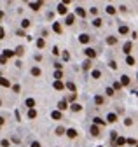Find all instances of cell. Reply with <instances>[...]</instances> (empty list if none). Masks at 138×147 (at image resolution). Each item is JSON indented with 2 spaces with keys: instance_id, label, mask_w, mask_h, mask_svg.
Returning a JSON list of instances; mask_svg holds the SVG:
<instances>
[{
  "instance_id": "1",
  "label": "cell",
  "mask_w": 138,
  "mask_h": 147,
  "mask_svg": "<svg viewBox=\"0 0 138 147\" xmlns=\"http://www.w3.org/2000/svg\"><path fill=\"white\" fill-rule=\"evenodd\" d=\"M79 40H81L82 44H88V42L91 40V37H89L88 33H82V35H79Z\"/></svg>"
},
{
  "instance_id": "2",
  "label": "cell",
  "mask_w": 138,
  "mask_h": 147,
  "mask_svg": "<svg viewBox=\"0 0 138 147\" xmlns=\"http://www.w3.org/2000/svg\"><path fill=\"white\" fill-rule=\"evenodd\" d=\"M84 53H86V56H88V58H94V56H96V51H94V49H91V47L84 49Z\"/></svg>"
},
{
  "instance_id": "3",
  "label": "cell",
  "mask_w": 138,
  "mask_h": 147,
  "mask_svg": "<svg viewBox=\"0 0 138 147\" xmlns=\"http://www.w3.org/2000/svg\"><path fill=\"white\" fill-rule=\"evenodd\" d=\"M0 86H4V88H9V86H11L9 79H5V77H0Z\"/></svg>"
},
{
  "instance_id": "4",
  "label": "cell",
  "mask_w": 138,
  "mask_h": 147,
  "mask_svg": "<svg viewBox=\"0 0 138 147\" xmlns=\"http://www.w3.org/2000/svg\"><path fill=\"white\" fill-rule=\"evenodd\" d=\"M65 133H67V135H68L70 138H75V137H77V131H75L74 128H70V130H67V131H65Z\"/></svg>"
},
{
  "instance_id": "5",
  "label": "cell",
  "mask_w": 138,
  "mask_h": 147,
  "mask_svg": "<svg viewBox=\"0 0 138 147\" xmlns=\"http://www.w3.org/2000/svg\"><path fill=\"white\" fill-rule=\"evenodd\" d=\"M51 117H53V119H61V117H63V114L60 112V110H54V112L51 114Z\"/></svg>"
},
{
  "instance_id": "6",
  "label": "cell",
  "mask_w": 138,
  "mask_h": 147,
  "mask_svg": "<svg viewBox=\"0 0 138 147\" xmlns=\"http://www.w3.org/2000/svg\"><path fill=\"white\" fill-rule=\"evenodd\" d=\"M75 14H77V16H81V18H84V16H86V11L82 9V7H77V9H75Z\"/></svg>"
},
{
  "instance_id": "7",
  "label": "cell",
  "mask_w": 138,
  "mask_h": 147,
  "mask_svg": "<svg viewBox=\"0 0 138 147\" xmlns=\"http://www.w3.org/2000/svg\"><path fill=\"white\" fill-rule=\"evenodd\" d=\"M58 12H60V14H67V5L60 4V5H58Z\"/></svg>"
},
{
  "instance_id": "8",
  "label": "cell",
  "mask_w": 138,
  "mask_h": 147,
  "mask_svg": "<svg viewBox=\"0 0 138 147\" xmlns=\"http://www.w3.org/2000/svg\"><path fill=\"white\" fill-rule=\"evenodd\" d=\"M107 121L108 123H115V121H117V116H115V114H108L107 116Z\"/></svg>"
},
{
  "instance_id": "9",
  "label": "cell",
  "mask_w": 138,
  "mask_h": 147,
  "mask_svg": "<svg viewBox=\"0 0 138 147\" xmlns=\"http://www.w3.org/2000/svg\"><path fill=\"white\" fill-rule=\"evenodd\" d=\"M126 142V138L124 137H119V138H115V142H114V145H122Z\"/></svg>"
},
{
  "instance_id": "10",
  "label": "cell",
  "mask_w": 138,
  "mask_h": 147,
  "mask_svg": "<svg viewBox=\"0 0 138 147\" xmlns=\"http://www.w3.org/2000/svg\"><path fill=\"white\" fill-rule=\"evenodd\" d=\"M126 63L129 65V67H133V65L136 63V60H135V58H133V56H128V58H126Z\"/></svg>"
},
{
  "instance_id": "11",
  "label": "cell",
  "mask_w": 138,
  "mask_h": 147,
  "mask_svg": "<svg viewBox=\"0 0 138 147\" xmlns=\"http://www.w3.org/2000/svg\"><path fill=\"white\" fill-rule=\"evenodd\" d=\"M4 58H5V60H7V58H11V56H14V51H9V49H5L4 51V54H2Z\"/></svg>"
},
{
  "instance_id": "12",
  "label": "cell",
  "mask_w": 138,
  "mask_h": 147,
  "mask_svg": "<svg viewBox=\"0 0 138 147\" xmlns=\"http://www.w3.org/2000/svg\"><path fill=\"white\" fill-rule=\"evenodd\" d=\"M131 47H133V44L131 42H126L124 44V53H131Z\"/></svg>"
},
{
  "instance_id": "13",
  "label": "cell",
  "mask_w": 138,
  "mask_h": 147,
  "mask_svg": "<svg viewBox=\"0 0 138 147\" xmlns=\"http://www.w3.org/2000/svg\"><path fill=\"white\" fill-rule=\"evenodd\" d=\"M63 88H65V84L61 82V81H56L54 82V89H63Z\"/></svg>"
},
{
  "instance_id": "14",
  "label": "cell",
  "mask_w": 138,
  "mask_h": 147,
  "mask_svg": "<svg viewBox=\"0 0 138 147\" xmlns=\"http://www.w3.org/2000/svg\"><path fill=\"white\" fill-rule=\"evenodd\" d=\"M98 133H100V130H98V126H94V124H93V126H91V135H93V137H96Z\"/></svg>"
},
{
  "instance_id": "15",
  "label": "cell",
  "mask_w": 138,
  "mask_h": 147,
  "mask_svg": "<svg viewBox=\"0 0 138 147\" xmlns=\"http://www.w3.org/2000/svg\"><path fill=\"white\" fill-rule=\"evenodd\" d=\"M53 30H54L56 33H61V25H60V23H54V25H53Z\"/></svg>"
},
{
  "instance_id": "16",
  "label": "cell",
  "mask_w": 138,
  "mask_h": 147,
  "mask_svg": "<svg viewBox=\"0 0 138 147\" xmlns=\"http://www.w3.org/2000/svg\"><path fill=\"white\" fill-rule=\"evenodd\" d=\"M28 117H30V119L37 117V110H35V109H30V112H28Z\"/></svg>"
},
{
  "instance_id": "17",
  "label": "cell",
  "mask_w": 138,
  "mask_h": 147,
  "mask_svg": "<svg viewBox=\"0 0 138 147\" xmlns=\"http://www.w3.org/2000/svg\"><path fill=\"white\" fill-rule=\"evenodd\" d=\"M58 109H60V110H65V109H67V102H65V100H61L60 103H58Z\"/></svg>"
},
{
  "instance_id": "18",
  "label": "cell",
  "mask_w": 138,
  "mask_h": 147,
  "mask_svg": "<svg viewBox=\"0 0 138 147\" xmlns=\"http://www.w3.org/2000/svg\"><path fill=\"white\" fill-rule=\"evenodd\" d=\"M65 131H67V130H65L63 126H58V128H56V135H60V137H61V135L65 133Z\"/></svg>"
},
{
  "instance_id": "19",
  "label": "cell",
  "mask_w": 138,
  "mask_h": 147,
  "mask_svg": "<svg viewBox=\"0 0 138 147\" xmlns=\"http://www.w3.org/2000/svg\"><path fill=\"white\" fill-rule=\"evenodd\" d=\"M122 84H129V77H128V75H122V77H121V86H122Z\"/></svg>"
},
{
  "instance_id": "20",
  "label": "cell",
  "mask_w": 138,
  "mask_h": 147,
  "mask_svg": "<svg viewBox=\"0 0 138 147\" xmlns=\"http://www.w3.org/2000/svg\"><path fill=\"white\" fill-rule=\"evenodd\" d=\"M70 109H72V110H74V112H79V110H81L82 107H81V105H79V103H72V107H70Z\"/></svg>"
},
{
  "instance_id": "21",
  "label": "cell",
  "mask_w": 138,
  "mask_h": 147,
  "mask_svg": "<svg viewBox=\"0 0 138 147\" xmlns=\"http://www.w3.org/2000/svg\"><path fill=\"white\" fill-rule=\"evenodd\" d=\"M23 53H25V47H23V46L16 47V51H14V54H23Z\"/></svg>"
},
{
  "instance_id": "22",
  "label": "cell",
  "mask_w": 138,
  "mask_h": 147,
  "mask_svg": "<svg viewBox=\"0 0 138 147\" xmlns=\"http://www.w3.org/2000/svg\"><path fill=\"white\" fill-rule=\"evenodd\" d=\"M115 42H117V39H115V37H108V39H107V44H110V46H114Z\"/></svg>"
},
{
  "instance_id": "23",
  "label": "cell",
  "mask_w": 138,
  "mask_h": 147,
  "mask_svg": "<svg viewBox=\"0 0 138 147\" xmlns=\"http://www.w3.org/2000/svg\"><path fill=\"white\" fill-rule=\"evenodd\" d=\"M32 75H40V68L39 67H33L32 68Z\"/></svg>"
},
{
  "instance_id": "24",
  "label": "cell",
  "mask_w": 138,
  "mask_h": 147,
  "mask_svg": "<svg viewBox=\"0 0 138 147\" xmlns=\"http://www.w3.org/2000/svg\"><path fill=\"white\" fill-rule=\"evenodd\" d=\"M93 121H94V126H96V124H105V121H103V119H100V117H94Z\"/></svg>"
},
{
  "instance_id": "25",
  "label": "cell",
  "mask_w": 138,
  "mask_h": 147,
  "mask_svg": "<svg viewBox=\"0 0 138 147\" xmlns=\"http://www.w3.org/2000/svg\"><path fill=\"white\" fill-rule=\"evenodd\" d=\"M82 67H84L86 70H89V68H91V61H89V60H86V61L82 63Z\"/></svg>"
},
{
  "instance_id": "26",
  "label": "cell",
  "mask_w": 138,
  "mask_h": 147,
  "mask_svg": "<svg viewBox=\"0 0 138 147\" xmlns=\"http://www.w3.org/2000/svg\"><path fill=\"white\" fill-rule=\"evenodd\" d=\"M91 75H93L94 79H100V75H101V74H100V70H93V72H91Z\"/></svg>"
},
{
  "instance_id": "27",
  "label": "cell",
  "mask_w": 138,
  "mask_h": 147,
  "mask_svg": "<svg viewBox=\"0 0 138 147\" xmlns=\"http://www.w3.org/2000/svg\"><path fill=\"white\" fill-rule=\"evenodd\" d=\"M94 102H96V105H101V103H103V96H100V95H98V96L94 98Z\"/></svg>"
},
{
  "instance_id": "28",
  "label": "cell",
  "mask_w": 138,
  "mask_h": 147,
  "mask_svg": "<svg viewBox=\"0 0 138 147\" xmlns=\"http://www.w3.org/2000/svg\"><path fill=\"white\" fill-rule=\"evenodd\" d=\"M74 16H72V14H70V16H67V25H74Z\"/></svg>"
},
{
  "instance_id": "29",
  "label": "cell",
  "mask_w": 138,
  "mask_h": 147,
  "mask_svg": "<svg viewBox=\"0 0 138 147\" xmlns=\"http://www.w3.org/2000/svg\"><path fill=\"white\" fill-rule=\"evenodd\" d=\"M67 88H68L70 91H75V89H77V88H75V84H74V82H67Z\"/></svg>"
},
{
  "instance_id": "30",
  "label": "cell",
  "mask_w": 138,
  "mask_h": 147,
  "mask_svg": "<svg viewBox=\"0 0 138 147\" xmlns=\"http://www.w3.org/2000/svg\"><path fill=\"white\" fill-rule=\"evenodd\" d=\"M26 105L33 109V105H35V100H33V98H28V100H26Z\"/></svg>"
},
{
  "instance_id": "31",
  "label": "cell",
  "mask_w": 138,
  "mask_h": 147,
  "mask_svg": "<svg viewBox=\"0 0 138 147\" xmlns=\"http://www.w3.org/2000/svg\"><path fill=\"white\" fill-rule=\"evenodd\" d=\"M44 44H46V42H44V39H39V40H37V47H39V49H42V47H44Z\"/></svg>"
},
{
  "instance_id": "32",
  "label": "cell",
  "mask_w": 138,
  "mask_h": 147,
  "mask_svg": "<svg viewBox=\"0 0 138 147\" xmlns=\"http://www.w3.org/2000/svg\"><path fill=\"white\" fill-rule=\"evenodd\" d=\"M54 77H56L58 81H60V79L63 77V72H61V70H58V72H54Z\"/></svg>"
},
{
  "instance_id": "33",
  "label": "cell",
  "mask_w": 138,
  "mask_h": 147,
  "mask_svg": "<svg viewBox=\"0 0 138 147\" xmlns=\"http://www.w3.org/2000/svg\"><path fill=\"white\" fill-rule=\"evenodd\" d=\"M107 12H108V14H115V7L108 5V7H107Z\"/></svg>"
},
{
  "instance_id": "34",
  "label": "cell",
  "mask_w": 138,
  "mask_h": 147,
  "mask_svg": "<svg viewBox=\"0 0 138 147\" xmlns=\"http://www.w3.org/2000/svg\"><path fill=\"white\" fill-rule=\"evenodd\" d=\"M40 5H42L40 2H37V4H30V7H32V9H33V11H37V9H39V7H40Z\"/></svg>"
},
{
  "instance_id": "35",
  "label": "cell",
  "mask_w": 138,
  "mask_h": 147,
  "mask_svg": "<svg viewBox=\"0 0 138 147\" xmlns=\"http://www.w3.org/2000/svg\"><path fill=\"white\" fill-rule=\"evenodd\" d=\"M126 142H128L129 145H131V147H135V145H136V140H135V138H128Z\"/></svg>"
},
{
  "instance_id": "36",
  "label": "cell",
  "mask_w": 138,
  "mask_h": 147,
  "mask_svg": "<svg viewBox=\"0 0 138 147\" xmlns=\"http://www.w3.org/2000/svg\"><path fill=\"white\" fill-rule=\"evenodd\" d=\"M21 26H23V28H28V26H30V21H28V19H23V23H21Z\"/></svg>"
},
{
  "instance_id": "37",
  "label": "cell",
  "mask_w": 138,
  "mask_h": 147,
  "mask_svg": "<svg viewBox=\"0 0 138 147\" xmlns=\"http://www.w3.org/2000/svg\"><path fill=\"white\" fill-rule=\"evenodd\" d=\"M121 82H119V81H117V82H114V89H117V91H121Z\"/></svg>"
},
{
  "instance_id": "38",
  "label": "cell",
  "mask_w": 138,
  "mask_h": 147,
  "mask_svg": "<svg viewBox=\"0 0 138 147\" xmlns=\"http://www.w3.org/2000/svg\"><path fill=\"white\" fill-rule=\"evenodd\" d=\"M93 25H94V26H100V25H101V19H100V18H96V19L93 21Z\"/></svg>"
},
{
  "instance_id": "39",
  "label": "cell",
  "mask_w": 138,
  "mask_h": 147,
  "mask_svg": "<svg viewBox=\"0 0 138 147\" xmlns=\"http://www.w3.org/2000/svg\"><path fill=\"white\" fill-rule=\"evenodd\" d=\"M119 33H128V26H121L119 28Z\"/></svg>"
},
{
  "instance_id": "40",
  "label": "cell",
  "mask_w": 138,
  "mask_h": 147,
  "mask_svg": "<svg viewBox=\"0 0 138 147\" xmlns=\"http://www.w3.org/2000/svg\"><path fill=\"white\" fill-rule=\"evenodd\" d=\"M68 58H70V54L67 53V51H63V60H65V61H68Z\"/></svg>"
},
{
  "instance_id": "41",
  "label": "cell",
  "mask_w": 138,
  "mask_h": 147,
  "mask_svg": "<svg viewBox=\"0 0 138 147\" xmlns=\"http://www.w3.org/2000/svg\"><path fill=\"white\" fill-rule=\"evenodd\" d=\"M107 95H108V96H112V95H114V89H112V88H107V91H105Z\"/></svg>"
},
{
  "instance_id": "42",
  "label": "cell",
  "mask_w": 138,
  "mask_h": 147,
  "mask_svg": "<svg viewBox=\"0 0 138 147\" xmlns=\"http://www.w3.org/2000/svg\"><path fill=\"white\" fill-rule=\"evenodd\" d=\"M4 37H5V30H4V28H0V40H2Z\"/></svg>"
},
{
  "instance_id": "43",
  "label": "cell",
  "mask_w": 138,
  "mask_h": 147,
  "mask_svg": "<svg viewBox=\"0 0 138 147\" xmlns=\"http://www.w3.org/2000/svg\"><path fill=\"white\" fill-rule=\"evenodd\" d=\"M9 144H11L9 140H2V147H9Z\"/></svg>"
},
{
  "instance_id": "44",
  "label": "cell",
  "mask_w": 138,
  "mask_h": 147,
  "mask_svg": "<svg viewBox=\"0 0 138 147\" xmlns=\"http://www.w3.org/2000/svg\"><path fill=\"white\" fill-rule=\"evenodd\" d=\"M12 89L16 91V93H19V89H21V88H19V84H16V86H12Z\"/></svg>"
},
{
  "instance_id": "45",
  "label": "cell",
  "mask_w": 138,
  "mask_h": 147,
  "mask_svg": "<svg viewBox=\"0 0 138 147\" xmlns=\"http://www.w3.org/2000/svg\"><path fill=\"white\" fill-rule=\"evenodd\" d=\"M110 138H112V140H115V138H117V133H115V131H112V133H110Z\"/></svg>"
},
{
  "instance_id": "46",
  "label": "cell",
  "mask_w": 138,
  "mask_h": 147,
  "mask_svg": "<svg viewBox=\"0 0 138 147\" xmlns=\"http://www.w3.org/2000/svg\"><path fill=\"white\" fill-rule=\"evenodd\" d=\"M110 68H117V63H115V61H110Z\"/></svg>"
},
{
  "instance_id": "47",
  "label": "cell",
  "mask_w": 138,
  "mask_h": 147,
  "mask_svg": "<svg viewBox=\"0 0 138 147\" xmlns=\"http://www.w3.org/2000/svg\"><path fill=\"white\" fill-rule=\"evenodd\" d=\"M124 123H126V126H131V123H133V119H126Z\"/></svg>"
},
{
  "instance_id": "48",
  "label": "cell",
  "mask_w": 138,
  "mask_h": 147,
  "mask_svg": "<svg viewBox=\"0 0 138 147\" xmlns=\"http://www.w3.org/2000/svg\"><path fill=\"white\" fill-rule=\"evenodd\" d=\"M32 147H40V144H39V142H33V144H32Z\"/></svg>"
},
{
  "instance_id": "49",
  "label": "cell",
  "mask_w": 138,
  "mask_h": 147,
  "mask_svg": "<svg viewBox=\"0 0 138 147\" xmlns=\"http://www.w3.org/2000/svg\"><path fill=\"white\" fill-rule=\"evenodd\" d=\"M4 123H5V121H4V117H2V116H0V126H2V124H4Z\"/></svg>"
},
{
  "instance_id": "50",
  "label": "cell",
  "mask_w": 138,
  "mask_h": 147,
  "mask_svg": "<svg viewBox=\"0 0 138 147\" xmlns=\"http://www.w3.org/2000/svg\"><path fill=\"white\" fill-rule=\"evenodd\" d=\"M2 16H4V12H2V11H0V18H2Z\"/></svg>"
},
{
  "instance_id": "51",
  "label": "cell",
  "mask_w": 138,
  "mask_h": 147,
  "mask_svg": "<svg viewBox=\"0 0 138 147\" xmlns=\"http://www.w3.org/2000/svg\"><path fill=\"white\" fill-rule=\"evenodd\" d=\"M0 105H2V100H0Z\"/></svg>"
}]
</instances>
